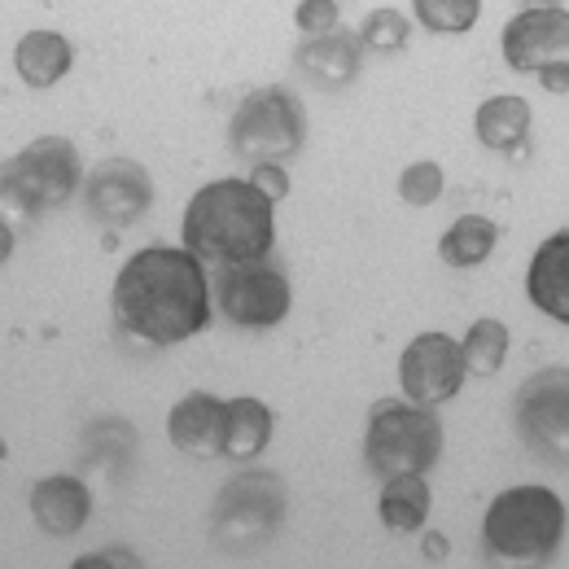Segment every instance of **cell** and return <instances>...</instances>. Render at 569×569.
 I'll list each match as a JSON object with an SVG mask.
<instances>
[{
    "label": "cell",
    "instance_id": "obj_11",
    "mask_svg": "<svg viewBox=\"0 0 569 569\" xmlns=\"http://www.w3.org/2000/svg\"><path fill=\"white\" fill-rule=\"evenodd\" d=\"M83 207L101 228H132L153 207V180L132 158H101L83 180Z\"/></svg>",
    "mask_w": 569,
    "mask_h": 569
},
{
    "label": "cell",
    "instance_id": "obj_27",
    "mask_svg": "<svg viewBox=\"0 0 569 569\" xmlns=\"http://www.w3.org/2000/svg\"><path fill=\"white\" fill-rule=\"evenodd\" d=\"M71 569H144V561L132 548H101V552L79 557Z\"/></svg>",
    "mask_w": 569,
    "mask_h": 569
},
{
    "label": "cell",
    "instance_id": "obj_7",
    "mask_svg": "<svg viewBox=\"0 0 569 569\" xmlns=\"http://www.w3.org/2000/svg\"><path fill=\"white\" fill-rule=\"evenodd\" d=\"M302 141H307V110H302L298 92L284 83L246 92L241 106L232 110L228 144H232V153H241L254 167H263V162L284 167L302 149Z\"/></svg>",
    "mask_w": 569,
    "mask_h": 569
},
{
    "label": "cell",
    "instance_id": "obj_14",
    "mask_svg": "<svg viewBox=\"0 0 569 569\" xmlns=\"http://www.w3.org/2000/svg\"><path fill=\"white\" fill-rule=\"evenodd\" d=\"M359 62H363V44H359V31H329V36H316V40H302L293 49V67L302 79H311L316 88H347L359 74Z\"/></svg>",
    "mask_w": 569,
    "mask_h": 569
},
{
    "label": "cell",
    "instance_id": "obj_25",
    "mask_svg": "<svg viewBox=\"0 0 569 569\" xmlns=\"http://www.w3.org/2000/svg\"><path fill=\"white\" fill-rule=\"evenodd\" d=\"M442 167L438 162H412V167H403V176H399V198L408 202V207H433L438 198H442Z\"/></svg>",
    "mask_w": 569,
    "mask_h": 569
},
{
    "label": "cell",
    "instance_id": "obj_29",
    "mask_svg": "<svg viewBox=\"0 0 569 569\" xmlns=\"http://www.w3.org/2000/svg\"><path fill=\"white\" fill-rule=\"evenodd\" d=\"M421 557H426V561H433V566H442V561L451 557V543H447V535H438V530L421 535Z\"/></svg>",
    "mask_w": 569,
    "mask_h": 569
},
{
    "label": "cell",
    "instance_id": "obj_23",
    "mask_svg": "<svg viewBox=\"0 0 569 569\" xmlns=\"http://www.w3.org/2000/svg\"><path fill=\"white\" fill-rule=\"evenodd\" d=\"M359 44L368 53H381V58L403 53L408 49V18L399 9H372L363 18V27H359Z\"/></svg>",
    "mask_w": 569,
    "mask_h": 569
},
{
    "label": "cell",
    "instance_id": "obj_4",
    "mask_svg": "<svg viewBox=\"0 0 569 569\" xmlns=\"http://www.w3.org/2000/svg\"><path fill=\"white\" fill-rule=\"evenodd\" d=\"M442 456V421L433 408H417V403H399V399H381L368 412V429H363V465L390 482V478H408L438 465Z\"/></svg>",
    "mask_w": 569,
    "mask_h": 569
},
{
    "label": "cell",
    "instance_id": "obj_5",
    "mask_svg": "<svg viewBox=\"0 0 569 569\" xmlns=\"http://www.w3.org/2000/svg\"><path fill=\"white\" fill-rule=\"evenodd\" d=\"M284 508H289V487L281 473L246 469L214 496L211 539L232 557L259 552L281 535Z\"/></svg>",
    "mask_w": 569,
    "mask_h": 569
},
{
    "label": "cell",
    "instance_id": "obj_3",
    "mask_svg": "<svg viewBox=\"0 0 569 569\" xmlns=\"http://www.w3.org/2000/svg\"><path fill=\"white\" fill-rule=\"evenodd\" d=\"M569 512L566 499L548 487H512L499 491L482 521V543L496 569H543L561 539Z\"/></svg>",
    "mask_w": 569,
    "mask_h": 569
},
{
    "label": "cell",
    "instance_id": "obj_12",
    "mask_svg": "<svg viewBox=\"0 0 569 569\" xmlns=\"http://www.w3.org/2000/svg\"><path fill=\"white\" fill-rule=\"evenodd\" d=\"M469 368H465V347L447 333H421L408 342L399 359V386L417 408H438L460 395Z\"/></svg>",
    "mask_w": 569,
    "mask_h": 569
},
{
    "label": "cell",
    "instance_id": "obj_10",
    "mask_svg": "<svg viewBox=\"0 0 569 569\" xmlns=\"http://www.w3.org/2000/svg\"><path fill=\"white\" fill-rule=\"evenodd\" d=\"M214 298H219V316L237 329H277L289 307H293V289L289 277L272 259L263 263H246V268H223L214 272Z\"/></svg>",
    "mask_w": 569,
    "mask_h": 569
},
{
    "label": "cell",
    "instance_id": "obj_24",
    "mask_svg": "<svg viewBox=\"0 0 569 569\" xmlns=\"http://www.w3.org/2000/svg\"><path fill=\"white\" fill-rule=\"evenodd\" d=\"M412 9L429 31H469L482 13V0H417Z\"/></svg>",
    "mask_w": 569,
    "mask_h": 569
},
{
    "label": "cell",
    "instance_id": "obj_15",
    "mask_svg": "<svg viewBox=\"0 0 569 569\" xmlns=\"http://www.w3.org/2000/svg\"><path fill=\"white\" fill-rule=\"evenodd\" d=\"M31 517L49 539H71L92 517V491L83 478L58 473L31 487Z\"/></svg>",
    "mask_w": 569,
    "mask_h": 569
},
{
    "label": "cell",
    "instance_id": "obj_26",
    "mask_svg": "<svg viewBox=\"0 0 569 569\" xmlns=\"http://www.w3.org/2000/svg\"><path fill=\"white\" fill-rule=\"evenodd\" d=\"M293 22L302 31V40H316V36H329L342 27V4L338 0H302L293 9Z\"/></svg>",
    "mask_w": 569,
    "mask_h": 569
},
{
    "label": "cell",
    "instance_id": "obj_9",
    "mask_svg": "<svg viewBox=\"0 0 569 569\" xmlns=\"http://www.w3.org/2000/svg\"><path fill=\"white\" fill-rule=\"evenodd\" d=\"M512 421L530 456L548 465H569V368L530 372L517 390Z\"/></svg>",
    "mask_w": 569,
    "mask_h": 569
},
{
    "label": "cell",
    "instance_id": "obj_21",
    "mask_svg": "<svg viewBox=\"0 0 569 569\" xmlns=\"http://www.w3.org/2000/svg\"><path fill=\"white\" fill-rule=\"evenodd\" d=\"M496 241H499L496 219H487V214H465V219H456V223L442 232L438 254H442L447 268H478V263L491 259Z\"/></svg>",
    "mask_w": 569,
    "mask_h": 569
},
{
    "label": "cell",
    "instance_id": "obj_2",
    "mask_svg": "<svg viewBox=\"0 0 569 569\" xmlns=\"http://www.w3.org/2000/svg\"><path fill=\"white\" fill-rule=\"evenodd\" d=\"M180 241L202 268H246L272 259L277 219L272 202L241 176L211 180L193 193L180 219Z\"/></svg>",
    "mask_w": 569,
    "mask_h": 569
},
{
    "label": "cell",
    "instance_id": "obj_19",
    "mask_svg": "<svg viewBox=\"0 0 569 569\" xmlns=\"http://www.w3.org/2000/svg\"><path fill=\"white\" fill-rule=\"evenodd\" d=\"M429 503H433L429 482L421 473H408V478H390L381 487L377 512H381V526L390 535H421L429 521Z\"/></svg>",
    "mask_w": 569,
    "mask_h": 569
},
{
    "label": "cell",
    "instance_id": "obj_28",
    "mask_svg": "<svg viewBox=\"0 0 569 569\" xmlns=\"http://www.w3.org/2000/svg\"><path fill=\"white\" fill-rule=\"evenodd\" d=\"M250 184L277 207L281 198H289V176H284V167H277V162H263V167H254L250 171Z\"/></svg>",
    "mask_w": 569,
    "mask_h": 569
},
{
    "label": "cell",
    "instance_id": "obj_18",
    "mask_svg": "<svg viewBox=\"0 0 569 569\" xmlns=\"http://www.w3.org/2000/svg\"><path fill=\"white\" fill-rule=\"evenodd\" d=\"M71 62L74 49L62 31H27L13 49V71L27 88H53L58 79H67Z\"/></svg>",
    "mask_w": 569,
    "mask_h": 569
},
{
    "label": "cell",
    "instance_id": "obj_1",
    "mask_svg": "<svg viewBox=\"0 0 569 569\" xmlns=\"http://www.w3.org/2000/svg\"><path fill=\"white\" fill-rule=\"evenodd\" d=\"M110 311L114 325L141 347H180L211 325L207 268L184 246H149L114 277Z\"/></svg>",
    "mask_w": 569,
    "mask_h": 569
},
{
    "label": "cell",
    "instance_id": "obj_16",
    "mask_svg": "<svg viewBox=\"0 0 569 569\" xmlns=\"http://www.w3.org/2000/svg\"><path fill=\"white\" fill-rule=\"evenodd\" d=\"M526 293L543 316H552L557 325H569V228L552 232L535 250L530 272H526Z\"/></svg>",
    "mask_w": 569,
    "mask_h": 569
},
{
    "label": "cell",
    "instance_id": "obj_17",
    "mask_svg": "<svg viewBox=\"0 0 569 569\" xmlns=\"http://www.w3.org/2000/svg\"><path fill=\"white\" fill-rule=\"evenodd\" d=\"M530 101L526 97H491L473 114V132L491 153L521 158L530 149Z\"/></svg>",
    "mask_w": 569,
    "mask_h": 569
},
{
    "label": "cell",
    "instance_id": "obj_6",
    "mask_svg": "<svg viewBox=\"0 0 569 569\" xmlns=\"http://www.w3.org/2000/svg\"><path fill=\"white\" fill-rule=\"evenodd\" d=\"M0 184H4V207L9 211L27 214V219L58 211L83 184L79 149L67 137H40V141L22 144L13 158H4Z\"/></svg>",
    "mask_w": 569,
    "mask_h": 569
},
{
    "label": "cell",
    "instance_id": "obj_13",
    "mask_svg": "<svg viewBox=\"0 0 569 569\" xmlns=\"http://www.w3.org/2000/svg\"><path fill=\"white\" fill-rule=\"evenodd\" d=\"M223 429H228V403L214 395H184L171 417H167V438L176 451L193 460H214L223 451Z\"/></svg>",
    "mask_w": 569,
    "mask_h": 569
},
{
    "label": "cell",
    "instance_id": "obj_22",
    "mask_svg": "<svg viewBox=\"0 0 569 569\" xmlns=\"http://www.w3.org/2000/svg\"><path fill=\"white\" fill-rule=\"evenodd\" d=\"M503 356H508V329L499 320H478L465 338V368L469 377H496L503 368Z\"/></svg>",
    "mask_w": 569,
    "mask_h": 569
},
{
    "label": "cell",
    "instance_id": "obj_8",
    "mask_svg": "<svg viewBox=\"0 0 569 569\" xmlns=\"http://www.w3.org/2000/svg\"><path fill=\"white\" fill-rule=\"evenodd\" d=\"M503 62L535 74L548 92H569V9L566 4H526L503 27Z\"/></svg>",
    "mask_w": 569,
    "mask_h": 569
},
{
    "label": "cell",
    "instance_id": "obj_20",
    "mask_svg": "<svg viewBox=\"0 0 569 569\" xmlns=\"http://www.w3.org/2000/svg\"><path fill=\"white\" fill-rule=\"evenodd\" d=\"M272 442V412L259 399H228V429H223V456L228 460H254Z\"/></svg>",
    "mask_w": 569,
    "mask_h": 569
}]
</instances>
